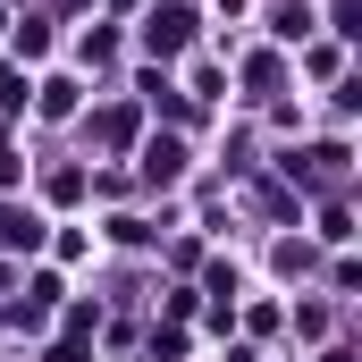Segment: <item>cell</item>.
Listing matches in <instances>:
<instances>
[{"label": "cell", "instance_id": "6da1fadb", "mask_svg": "<svg viewBox=\"0 0 362 362\" xmlns=\"http://www.w3.org/2000/svg\"><path fill=\"white\" fill-rule=\"evenodd\" d=\"M185 25H194L185 8H160V17L144 25V42H152V51H185Z\"/></svg>", "mask_w": 362, "mask_h": 362}]
</instances>
